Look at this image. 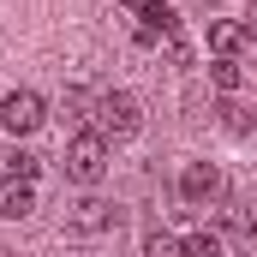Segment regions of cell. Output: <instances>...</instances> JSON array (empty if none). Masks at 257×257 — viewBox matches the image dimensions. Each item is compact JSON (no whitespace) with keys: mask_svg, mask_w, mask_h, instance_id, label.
<instances>
[{"mask_svg":"<svg viewBox=\"0 0 257 257\" xmlns=\"http://www.w3.org/2000/svg\"><path fill=\"white\" fill-rule=\"evenodd\" d=\"M66 174H72L78 186H96V180L108 174V138H102V132H78V138L66 144Z\"/></svg>","mask_w":257,"mask_h":257,"instance_id":"6da1fadb","label":"cell"},{"mask_svg":"<svg viewBox=\"0 0 257 257\" xmlns=\"http://www.w3.org/2000/svg\"><path fill=\"white\" fill-rule=\"evenodd\" d=\"M96 126H102V138H132V132L144 126L138 96H126V90H108V96L96 102Z\"/></svg>","mask_w":257,"mask_h":257,"instance_id":"7a4b0ae2","label":"cell"},{"mask_svg":"<svg viewBox=\"0 0 257 257\" xmlns=\"http://www.w3.org/2000/svg\"><path fill=\"white\" fill-rule=\"evenodd\" d=\"M48 120V102L36 96V90H12L6 102H0V126L12 132V138H24V132H36Z\"/></svg>","mask_w":257,"mask_h":257,"instance_id":"3957f363","label":"cell"},{"mask_svg":"<svg viewBox=\"0 0 257 257\" xmlns=\"http://www.w3.org/2000/svg\"><path fill=\"white\" fill-rule=\"evenodd\" d=\"M66 227H72L78 239H96V233L114 227V203H108V197H78V203L66 209Z\"/></svg>","mask_w":257,"mask_h":257,"instance_id":"277c9868","label":"cell"},{"mask_svg":"<svg viewBox=\"0 0 257 257\" xmlns=\"http://www.w3.org/2000/svg\"><path fill=\"white\" fill-rule=\"evenodd\" d=\"M221 192H227V180H221L215 162H192V168L180 174V197H186V203H215Z\"/></svg>","mask_w":257,"mask_h":257,"instance_id":"5b68a950","label":"cell"},{"mask_svg":"<svg viewBox=\"0 0 257 257\" xmlns=\"http://www.w3.org/2000/svg\"><path fill=\"white\" fill-rule=\"evenodd\" d=\"M30 209H36V186L6 174V180H0V215H6V221H24Z\"/></svg>","mask_w":257,"mask_h":257,"instance_id":"8992f818","label":"cell"},{"mask_svg":"<svg viewBox=\"0 0 257 257\" xmlns=\"http://www.w3.org/2000/svg\"><path fill=\"white\" fill-rule=\"evenodd\" d=\"M245 42H251V30H245V24H233V18L209 24V48H215V60H233V54H239Z\"/></svg>","mask_w":257,"mask_h":257,"instance_id":"52a82bcc","label":"cell"},{"mask_svg":"<svg viewBox=\"0 0 257 257\" xmlns=\"http://www.w3.org/2000/svg\"><path fill=\"white\" fill-rule=\"evenodd\" d=\"M221 227H227L233 239H257V215H251V203L227 197V203H221Z\"/></svg>","mask_w":257,"mask_h":257,"instance_id":"ba28073f","label":"cell"},{"mask_svg":"<svg viewBox=\"0 0 257 257\" xmlns=\"http://www.w3.org/2000/svg\"><path fill=\"white\" fill-rule=\"evenodd\" d=\"M144 257H186V239H174V233L150 227V239H144Z\"/></svg>","mask_w":257,"mask_h":257,"instance_id":"9c48e42d","label":"cell"},{"mask_svg":"<svg viewBox=\"0 0 257 257\" xmlns=\"http://www.w3.org/2000/svg\"><path fill=\"white\" fill-rule=\"evenodd\" d=\"M6 174L36 186V174H42V156H30V150H12V156H6Z\"/></svg>","mask_w":257,"mask_h":257,"instance_id":"30bf717a","label":"cell"},{"mask_svg":"<svg viewBox=\"0 0 257 257\" xmlns=\"http://www.w3.org/2000/svg\"><path fill=\"white\" fill-rule=\"evenodd\" d=\"M209 78H215V90H227V96H233V90L245 84V72H239V60H215V66H209Z\"/></svg>","mask_w":257,"mask_h":257,"instance_id":"8fae6325","label":"cell"},{"mask_svg":"<svg viewBox=\"0 0 257 257\" xmlns=\"http://www.w3.org/2000/svg\"><path fill=\"white\" fill-rule=\"evenodd\" d=\"M221 120H227L233 132H257V114H251V108H239V102H221Z\"/></svg>","mask_w":257,"mask_h":257,"instance_id":"7c38bea8","label":"cell"},{"mask_svg":"<svg viewBox=\"0 0 257 257\" xmlns=\"http://www.w3.org/2000/svg\"><path fill=\"white\" fill-rule=\"evenodd\" d=\"M186 257H221V233H192L186 239Z\"/></svg>","mask_w":257,"mask_h":257,"instance_id":"4fadbf2b","label":"cell"},{"mask_svg":"<svg viewBox=\"0 0 257 257\" xmlns=\"http://www.w3.org/2000/svg\"><path fill=\"white\" fill-rule=\"evenodd\" d=\"M126 6H138V12H150V6H156V0H126Z\"/></svg>","mask_w":257,"mask_h":257,"instance_id":"5bb4252c","label":"cell"}]
</instances>
